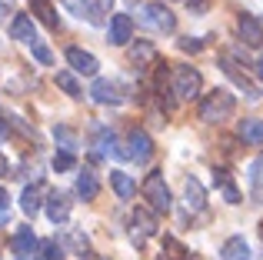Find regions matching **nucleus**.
Instances as JSON below:
<instances>
[{
	"label": "nucleus",
	"instance_id": "obj_25",
	"mask_svg": "<svg viewBox=\"0 0 263 260\" xmlns=\"http://www.w3.org/2000/svg\"><path fill=\"white\" fill-rule=\"evenodd\" d=\"M84 13L90 24H103V17L114 13V0H84Z\"/></svg>",
	"mask_w": 263,
	"mask_h": 260
},
{
	"label": "nucleus",
	"instance_id": "obj_17",
	"mask_svg": "<svg viewBox=\"0 0 263 260\" xmlns=\"http://www.w3.org/2000/svg\"><path fill=\"white\" fill-rule=\"evenodd\" d=\"M30 13H33V17H37L44 27H50V30H57V27H60L57 7H53L50 0H30Z\"/></svg>",
	"mask_w": 263,
	"mask_h": 260
},
{
	"label": "nucleus",
	"instance_id": "obj_2",
	"mask_svg": "<svg viewBox=\"0 0 263 260\" xmlns=\"http://www.w3.org/2000/svg\"><path fill=\"white\" fill-rule=\"evenodd\" d=\"M137 24L154 30V33H174L177 30V17L170 13V7L163 0H150V4L137 7Z\"/></svg>",
	"mask_w": 263,
	"mask_h": 260
},
{
	"label": "nucleus",
	"instance_id": "obj_21",
	"mask_svg": "<svg viewBox=\"0 0 263 260\" xmlns=\"http://www.w3.org/2000/svg\"><path fill=\"white\" fill-rule=\"evenodd\" d=\"M110 187H114V194L120 197V200H130V197L137 194V183L130 174H123V170H110Z\"/></svg>",
	"mask_w": 263,
	"mask_h": 260
},
{
	"label": "nucleus",
	"instance_id": "obj_23",
	"mask_svg": "<svg viewBox=\"0 0 263 260\" xmlns=\"http://www.w3.org/2000/svg\"><path fill=\"white\" fill-rule=\"evenodd\" d=\"M60 247L84 257L90 250V240H87V234H80V230H64V234H60Z\"/></svg>",
	"mask_w": 263,
	"mask_h": 260
},
{
	"label": "nucleus",
	"instance_id": "obj_40",
	"mask_svg": "<svg viewBox=\"0 0 263 260\" xmlns=\"http://www.w3.org/2000/svg\"><path fill=\"white\" fill-rule=\"evenodd\" d=\"M93 260H107V257H93Z\"/></svg>",
	"mask_w": 263,
	"mask_h": 260
},
{
	"label": "nucleus",
	"instance_id": "obj_6",
	"mask_svg": "<svg viewBox=\"0 0 263 260\" xmlns=\"http://www.w3.org/2000/svg\"><path fill=\"white\" fill-rule=\"evenodd\" d=\"M127 157L137 163H150V157H154V140H150V134L143 127H134L127 134Z\"/></svg>",
	"mask_w": 263,
	"mask_h": 260
},
{
	"label": "nucleus",
	"instance_id": "obj_42",
	"mask_svg": "<svg viewBox=\"0 0 263 260\" xmlns=\"http://www.w3.org/2000/svg\"><path fill=\"white\" fill-rule=\"evenodd\" d=\"M17 260H27V257H17Z\"/></svg>",
	"mask_w": 263,
	"mask_h": 260
},
{
	"label": "nucleus",
	"instance_id": "obj_10",
	"mask_svg": "<svg viewBox=\"0 0 263 260\" xmlns=\"http://www.w3.org/2000/svg\"><path fill=\"white\" fill-rule=\"evenodd\" d=\"M237 33H240V40H243L247 47H263V24L253 13H240L237 17Z\"/></svg>",
	"mask_w": 263,
	"mask_h": 260
},
{
	"label": "nucleus",
	"instance_id": "obj_19",
	"mask_svg": "<svg viewBox=\"0 0 263 260\" xmlns=\"http://www.w3.org/2000/svg\"><path fill=\"white\" fill-rule=\"evenodd\" d=\"M183 194H186V207H190L193 214L206 207V190H203V183H200L197 177H186V183H183Z\"/></svg>",
	"mask_w": 263,
	"mask_h": 260
},
{
	"label": "nucleus",
	"instance_id": "obj_20",
	"mask_svg": "<svg viewBox=\"0 0 263 260\" xmlns=\"http://www.w3.org/2000/svg\"><path fill=\"white\" fill-rule=\"evenodd\" d=\"M130 64H134L137 70H150L147 64H157V47L147 44V40H140V44L130 50Z\"/></svg>",
	"mask_w": 263,
	"mask_h": 260
},
{
	"label": "nucleus",
	"instance_id": "obj_26",
	"mask_svg": "<svg viewBox=\"0 0 263 260\" xmlns=\"http://www.w3.org/2000/svg\"><path fill=\"white\" fill-rule=\"evenodd\" d=\"M97 194H100V180H97L90 170H84V174H77V197H84V200H97Z\"/></svg>",
	"mask_w": 263,
	"mask_h": 260
},
{
	"label": "nucleus",
	"instance_id": "obj_4",
	"mask_svg": "<svg viewBox=\"0 0 263 260\" xmlns=\"http://www.w3.org/2000/svg\"><path fill=\"white\" fill-rule=\"evenodd\" d=\"M170 90H174L180 100H193V97H200V90H203V77H200L197 67L180 64V67H174V87H170Z\"/></svg>",
	"mask_w": 263,
	"mask_h": 260
},
{
	"label": "nucleus",
	"instance_id": "obj_14",
	"mask_svg": "<svg viewBox=\"0 0 263 260\" xmlns=\"http://www.w3.org/2000/svg\"><path fill=\"white\" fill-rule=\"evenodd\" d=\"M213 183L220 187V194H223L227 203H240V187L233 183V177H230L227 167H213Z\"/></svg>",
	"mask_w": 263,
	"mask_h": 260
},
{
	"label": "nucleus",
	"instance_id": "obj_32",
	"mask_svg": "<svg viewBox=\"0 0 263 260\" xmlns=\"http://www.w3.org/2000/svg\"><path fill=\"white\" fill-rule=\"evenodd\" d=\"M177 47H180L183 53H200V50H203V40H197V37H180Z\"/></svg>",
	"mask_w": 263,
	"mask_h": 260
},
{
	"label": "nucleus",
	"instance_id": "obj_41",
	"mask_svg": "<svg viewBox=\"0 0 263 260\" xmlns=\"http://www.w3.org/2000/svg\"><path fill=\"white\" fill-rule=\"evenodd\" d=\"M260 237H263V224H260Z\"/></svg>",
	"mask_w": 263,
	"mask_h": 260
},
{
	"label": "nucleus",
	"instance_id": "obj_3",
	"mask_svg": "<svg viewBox=\"0 0 263 260\" xmlns=\"http://www.w3.org/2000/svg\"><path fill=\"white\" fill-rule=\"evenodd\" d=\"M140 194H143V200L150 203L154 214H170V207H174V197H170V187H167V180H163L160 170H150V174L143 177Z\"/></svg>",
	"mask_w": 263,
	"mask_h": 260
},
{
	"label": "nucleus",
	"instance_id": "obj_15",
	"mask_svg": "<svg viewBox=\"0 0 263 260\" xmlns=\"http://www.w3.org/2000/svg\"><path fill=\"white\" fill-rule=\"evenodd\" d=\"M37 234H33V227H17V234H13V240H10V250L13 254H20V257H30L33 250H37Z\"/></svg>",
	"mask_w": 263,
	"mask_h": 260
},
{
	"label": "nucleus",
	"instance_id": "obj_28",
	"mask_svg": "<svg viewBox=\"0 0 263 260\" xmlns=\"http://www.w3.org/2000/svg\"><path fill=\"white\" fill-rule=\"evenodd\" d=\"M160 260H186V247H183V244L177 240V237H163Z\"/></svg>",
	"mask_w": 263,
	"mask_h": 260
},
{
	"label": "nucleus",
	"instance_id": "obj_27",
	"mask_svg": "<svg viewBox=\"0 0 263 260\" xmlns=\"http://www.w3.org/2000/svg\"><path fill=\"white\" fill-rule=\"evenodd\" d=\"M57 87L67 94V97H73V100H80V97H84V87H80V80L73 77L70 70H60V73H57Z\"/></svg>",
	"mask_w": 263,
	"mask_h": 260
},
{
	"label": "nucleus",
	"instance_id": "obj_18",
	"mask_svg": "<svg viewBox=\"0 0 263 260\" xmlns=\"http://www.w3.org/2000/svg\"><path fill=\"white\" fill-rule=\"evenodd\" d=\"M237 137L243 143H250V147H260L263 143V120L257 117H247V120H240V127H237Z\"/></svg>",
	"mask_w": 263,
	"mask_h": 260
},
{
	"label": "nucleus",
	"instance_id": "obj_9",
	"mask_svg": "<svg viewBox=\"0 0 263 260\" xmlns=\"http://www.w3.org/2000/svg\"><path fill=\"white\" fill-rule=\"evenodd\" d=\"M67 64L77 73H84V77H97V70H100V60L90 50H84V47H67Z\"/></svg>",
	"mask_w": 263,
	"mask_h": 260
},
{
	"label": "nucleus",
	"instance_id": "obj_29",
	"mask_svg": "<svg viewBox=\"0 0 263 260\" xmlns=\"http://www.w3.org/2000/svg\"><path fill=\"white\" fill-rule=\"evenodd\" d=\"M37 260H64V247L57 240H40L37 244Z\"/></svg>",
	"mask_w": 263,
	"mask_h": 260
},
{
	"label": "nucleus",
	"instance_id": "obj_38",
	"mask_svg": "<svg viewBox=\"0 0 263 260\" xmlns=\"http://www.w3.org/2000/svg\"><path fill=\"white\" fill-rule=\"evenodd\" d=\"M7 217H10V210H0V224H7Z\"/></svg>",
	"mask_w": 263,
	"mask_h": 260
},
{
	"label": "nucleus",
	"instance_id": "obj_35",
	"mask_svg": "<svg viewBox=\"0 0 263 260\" xmlns=\"http://www.w3.org/2000/svg\"><path fill=\"white\" fill-rule=\"evenodd\" d=\"M64 4H67V7H70V10H77V13H80V17H84V0H64Z\"/></svg>",
	"mask_w": 263,
	"mask_h": 260
},
{
	"label": "nucleus",
	"instance_id": "obj_11",
	"mask_svg": "<svg viewBox=\"0 0 263 260\" xmlns=\"http://www.w3.org/2000/svg\"><path fill=\"white\" fill-rule=\"evenodd\" d=\"M90 97H93V104H103V107H117V104H123V94H120V87L114 84V80H107V77H97L93 80V87H90Z\"/></svg>",
	"mask_w": 263,
	"mask_h": 260
},
{
	"label": "nucleus",
	"instance_id": "obj_8",
	"mask_svg": "<svg viewBox=\"0 0 263 260\" xmlns=\"http://www.w3.org/2000/svg\"><path fill=\"white\" fill-rule=\"evenodd\" d=\"M107 37L114 47H127L134 40V17L130 13H114L110 17V27H107Z\"/></svg>",
	"mask_w": 263,
	"mask_h": 260
},
{
	"label": "nucleus",
	"instance_id": "obj_5",
	"mask_svg": "<svg viewBox=\"0 0 263 260\" xmlns=\"http://www.w3.org/2000/svg\"><path fill=\"white\" fill-rule=\"evenodd\" d=\"M157 227H160V224H157V214H154V210L137 207L134 214H130V234H134V244H137V247H140L147 237H154Z\"/></svg>",
	"mask_w": 263,
	"mask_h": 260
},
{
	"label": "nucleus",
	"instance_id": "obj_31",
	"mask_svg": "<svg viewBox=\"0 0 263 260\" xmlns=\"http://www.w3.org/2000/svg\"><path fill=\"white\" fill-rule=\"evenodd\" d=\"M30 50H33V57H37L44 67H50V64H53V53H50V47H47V44H40V40H37Z\"/></svg>",
	"mask_w": 263,
	"mask_h": 260
},
{
	"label": "nucleus",
	"instance_id": "obj_16",
	"mask_svg": "<svg viewBox=\"0 0 263 260\" xmlns=\"http://www.w3.org/2000/svg\"><path fill=\"white\" fill-rule=\"evenodd\" d=\"M47 194V187L44 183H30V187H24V194H20V210H24L27 217H37V210H40V197Z\"/></svg>",
	"mask_w": 263,
	"mask_h": 260
},
{
	"label": "nucleus",
	"instance_id": "obj_34",
	"mask_svg": "<svg viewBox=\"0 0 263 260\" xmlns=\"http://www.w3.org/2000/svg\"><path fill=\"white\" fill-rule=\"evenodd\" d=\"M260 177H263V157L250 163V180H253V183H260Z\"/></svg>",
	"mask_w": 263,
	"mask_h": 260
},
{
	"label": "nucleus",
	"instance_id": "obj_7",
	"mask_svg": "<svg viewBox=\"0 0 263 260\" xmlns=\"http://www.w3.org/2000/svg\"><path fill=\"white\" fill-rule=\"evenodd\" d=\"M220 70H223V73H227V77H230V80H233V84H237V87H240V90H243V94H247V100H260V97H263V90H260V87H257V84H253V80H250V77H247V73H243V70H240V67H237V64H233V57H220Z\"/></svg>",
	"mask_w": 263,
	"mask_h": 260
},
{
	"label": "nucleus",
	"instance_id": "obj_13",
	"mask_svg": "<svg viewBox=\"0 0 263 260\" xmlns=\"http://www.w3.org/2000/svg\"><path fill=\"white\" fill-rule=\"evenodd\" d=\"M10 37L20 40V44H27V47L37 44V27H33V17H30V13H17V17H13Z\"/></svg>",
	"mask_w": 263,
	"mask_h": 260
},
{
	"label": "nucleus",
	"instance_id": "obj_1",
	"mask_svg": "<svg viewBox=\"0 0 263 260\" xmlns=\"http://www.w3.org/2000/svg\"><path fill=\"white\" fill-rule=\"evenodd\" d=\"M233 110H237V97H233L227 87H217V90H210L203 100H200V120L203 124H223V120L233 117Z\"/></svg>",
	"mask_w": 263,
	"mask_h": 260
},
{
	"label": "nucleus",
	"instance_id": "obj_39",
	"mask_svg": "<svg viewBox=\"0 0 263 260\" xmlns=\"http://www.w3.org/2000/svg\"><path fill=\"white\" fill-rule=\"evenodd\" d=\"M0 174H7V160H4V157H0Z\"/></svg>",
	"mask_w": 263,
	"mask_h": 260
},
{
	"label": "nucleus",
	"instance_id": "obj_12",
	"mask_svg": "<svg viewBox=\"0 0 263 260\" xmlns=\"http://www.w3.org/2000/svg\"><path fill=\"white\" fill-rule=\"evenodd\" d=\"M47 217L53 224H67L70 220V197L64 190H47Z\"/></svg>",
	"mask_w": 263,
	"mask_h": 260
},
{
	"label": "nucleus",
	"instance_id": "obj_33",
	"mask_svg": "<svg viewBox=\"0 0 263 260\" xmlns=\"http://www.w3.org/2000/svg\"><path fill=\"white\" fill-rule=\"evenodd\" d=\"M186 7H190V13H206V7H210V0H186Z\"/></svg>",
	"mask_w": 263,
	"mask_h": 260
},
{
	"label": "nucleus",
	"instance_id": "obj_24",
	"mask_svg": "<svg viewBox=\"0 0 263 260\" xmlns=\"http://www.w3.org/2000/svg\"><path fill=\"white\" fill-rule=\"evenodd\" d=\"M53 137H57V147L64 150V154H73V150L80 147L77 130H73V127H67V124H57V127H53Z\"/></svg>",
	"mask_w": 263,
	"mask_h": 260
},
{
	"label": "nucleus",
	"instance_id": "obj_37",
	"mask_svg": "<svg viewBox=\"0 0 263 260\" xmlns=\"http://www.w3.org/2000/svg\"><path fill=\"white\" fill-rule=\"evenodd\" d=\"M257 77H260V80H263V57H260V60H257Z\"/></svg>",
	"mask_w": 263,
	"mask_h": 260
},
{
	"label": "nucleus",
	"instance_id": "obj_30",
	"mask_svg": "<svg viewBox=\"0 0 263 260\" xmlns=\"http://www.w3.org/2000/svg\"><path fill=\"white\" fill-rule=\"evenodd\" d=\"M73 167H77V157H73V154H64V150H60V154H53V170H57V174L73 170Z\"/></svg>",
	"mask_w": 263,
	"mask_h": 260
},
{
	"label": "nucleus",
	"instance_id": "obj_22",
	"mask_svg": "<svg viewBox=\"0 0 263 260\" xmlns=\"http://www.w3.org/2000/svg\"><path fill=\"white\" fill-rule=\"evenodd\" d=\"M220 260H250V247L243 237H227L220 247Z\"/></svg>",
	"mask_w": 263,
	"mask_h": 260
},
{
	"label": "nucleus",
	"instance_id": "obj_36",
	"mask_svg": "<svg viewBox=\"0 0 263 260\" xmlns=\"http://www.w3.org/2000/svg\"><path fill=\"white\" fill-rule=\"evenodd\" d=\"M0 210H10V197H7L4 187H0Z\"/></svg>",
	"mask_w": 263,
	"mask_h": 260
}]
</instances>
